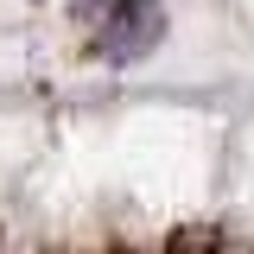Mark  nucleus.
I'll use <instances>...</instances> for the list:
<instances>
[{
  "mask_svg": "<svg viewBox=\"0 0 254 254\" xmlns=\"http://www.w3.org/2000/svg\"><path fill=\"white\" fill-rule=\"evenodd\" d=\"M159 32H165L159 0H115L102 13V26H95V51L108 64H133V58H146L159 45Z\"/></svg>",
  "mask_w": 254,
  "mask_h": 254,
  "instance_id": "nucleus-1",
  "label": "nucleus"
}]
</instances>
